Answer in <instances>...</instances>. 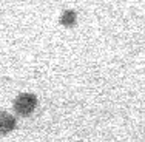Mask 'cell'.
<instances>
[{"instance_id":"6da1fadb","label":"cell","mask_w":145,"mask_h":142,"mask_svg":"<svg viewBox=\"0 0 145 142\" xmlns=\"http://www.w3.org/2000/svg\"><path fill=\"white\" fill-rule=\"evenodd\" d=\"M37 107V98L33 93H22L14 99L12 108L19 116H29Z\"/></svg>"},{"instance_id":"7a4b0ae2","label":"cell","mask_w":145,"mask_h":142,"mask_svg":"<svg viewBox=\"0 0 145 142\" xmlns=\"http://www.w3.org/2000/svg\"><path fill=\"white\" fill-rule=\"evenodd\" d=\"M14 128H16V117L12 114H9L8 111L0 110V133L8 134Z\"/></svg>"},{"instance_id":"3957f363","label":"cell","mask_w":145,"mask_h":142,"mask_svg":"<svg viewBox=\"0 0 145 142\" xmlns=\"http://www.w3.org/2000/svg\"><path fill=\"white\" fill-rule=\"evenodd\" d=\"M76 20H77V14L72 9H65L60 14V23L67 28H71V26L76 25Z\"/></svg>"}]
</instances>
